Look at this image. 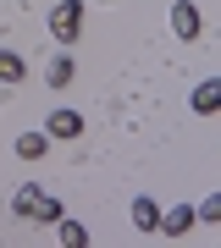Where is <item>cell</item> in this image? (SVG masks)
<instances>
[{"label": "cell", "mask_w": 221, "mask_h": 248, "mask_svg": "<svg viewBox=\"0 0 221 248\" xmlns=\"http://www.w3.org/2000/svg\"><path fill=\"white\" fill-rule=\"evenodd\" d=\"M11 210H17L22 221H61V204H55L50 193H44L39 182H28V187H17V199H11Z\"/></svg>", "instance_id": "obj_1"}, {"label": "cell", "mask_w": 221, "mask_h": 248, "mask_svg": "<svg viewBox=\"0 0 221 248\" xmlns=\"http://www.w3.org/2000/svg\"><path fill=\"white\" fill-rule=\"evenodd\" d=\"M50 33L61 39V45H78L83 39V0H61V6L50 11Z\"/></svg>", "instance_id": "obj_2"}, {"label": "cell", "mask_w": 221, "mask_h": 248, "mask_svg": "<svg viewBox=\"0 0 221 248\" xmlns=\"http://www.w3.org/2000/svg\"><path fill=\"white\" fill-rule=\"evenodd\" d=\"M171 33L183 39V45L199 39V6H194V0H177V6H171Z\"/></svg>", "instance_id": "obj_3"}, {"label": "cell", "mask_w": 221, "mask_h": 248, "mask_svg": "<svg viewBox=\"0 0 221 248\" xmlns=\"http://www.w3.org/2000/svg\"><path fill=\"white\" fill-rule=\"evenodd\" d=\"M188 226H194V210H188V204H177V210H166V215L155 221V232H160V237H183Z\"/></svg>", "instance_id": "obj_4"}, {"label": "cell", "mask_w": 221, "mask_h": 248, "mask_svg": "<svg viewBox=\"0 0 221 248\" xmlns=\"http://www.w3.org/2000/svg\"><path fill=\"white\" fill-rule=\"evenodd\" d=\"M72 78H78V61H72V55H50V66H44V83H50V89H67Z\"/></svg>", "instance_id": "obj_5"}, {"label": "cell", "mask_w": 221, "mask_h": 248, "mask_svg": "<svg viewBox=\"0 0 221 248\" xmlns=\"http://www.w3.org/2000/svg\"><path fill=\"white\" fill-rule=\"evenodd\" d=\"M194 110H199V116H216V110H221V78H210V83L194 89Z\"/></svg>", "instance_id": "obj_6"}, {"label": "cell", "mask_w": 221, "mask_h": 248, "mask_svg": "<svg viewBox=\"0 0 221 248\" xmlns=\"http://www.w3.org/2000/svg\"><path fill=\"white\" fill-rule=\"evenodd\" d=\"M83 133V116L78 110H55L50 116V138H78Z\"/></svg>", "instance_id": "obj_7"}, {"label": "cell", "mask_w": 221, "mask_h": 248, "mask_svg": "<svg viewBox=\"0 0 221 248\" xmlns=\"http://www.w3.org/2000/svg\"><path fill=\"white\" fill-rule=\"evenodd\" d=\"M28 78V61L17 50H0V83H22Z\"/></svg>", "instance_id": "obj_8"}, {"label": "cell", "mask_w": 221, "mask_h": 248, "mask_svg": "<svg viewBox=\"0 0 221 248\" xmlns=\"http://www.w3.org/2000/svg\"><path fill=\"white\" fill-rule=\"evenodd\" d=\"M44 149H50V133H22L17 138V155L22 160H44Z\"/></svg>", "instance_id": "obj_9"}, {"label": "cell", "mask_w": 221, "mask_h": 248, "mask_svg": "<svg viewBox=\"0 0 221 248\" xmlns=\"http://www.w3.org/2000/svg\"><path fill=\"white\" fill-rule=\"evenodd\" d=\"M155 221H160L155 199H133V226H138V232H155Z\"/></svg>", "instance_id": "obj_10"}, {"label": "cell", "mask_w": 221, "mask_h": 248, "mask_svg": "<svg viewBox=\"0 0 221 248\" xmlns=\"http://www.w3.org/2000/svg\"><path fill=\"white\" fill-rule=\"evenodd\" d=\"M61 243H67V248H88V232H83L78 221H61Z\"/></svg>", "instance_id": "obj_11"}, {"label": "cell", "mask_w": 221, "mask_h": 248, "mask_svg": "<svg viewBox=\"0 0 221 248\" xmlns=\"http://www.w3.org/2000/svg\"><path fill=\"white\" fill-rule=\"evenodd\" d=\"M194 221H221V193H210V199L199 204V210H194Z\"/></svg>", "instance_id": "obj_12"}]
</instances>
